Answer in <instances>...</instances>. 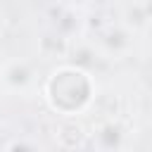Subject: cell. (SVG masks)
<instances>
[{"instance_id": "obj_2", "label": "cell", "mask_w": 152, "mask_h": 152, "mask_svg": "<svg viewBox=\"0 0 152 152\" xmlns=\"http://www.w3.org/2000/svg\"><path fill=\"white\" fill-rule=\"evenodd\" d=\"M36 81V74L26 59H7L0 64V86L7 93H26Z\"/></svg>"}, {"instance_id": "obj_4", "label": "cell", "mask_w": 152, "mask_h": 152, "mask_svg": "<svg viewBox=\"0 0 152 152\" xmlns=\"http://www.w3.org/2000/svg\"><path fill=\"white\" fill-rule=\"evenodd\" d=\"M100 48L107 55H124L131 48V31L124 26H109L100 36Z\"/></svg>"}, {"instance_id": "obj_5", "label": "cell", "mask_w": 152, "mask_h": 152, "mask_svg": "<svg viewBox=\"0 0 152 152\" xmlns=\"http://www.w3.org/2000/svg\"><path fill=\"white\" fill-rule=\"evenodd\" d=\"M5 152H40V150H38V145L31 142L28 138H14V140L7 142Z\"/></svg>"}, {"instance_id": "obj_1", "label": "cell", "mask_w": 152, "mask_h": 152, "mask_svg": "<svg viewBox=\"0 0 152 152\" xmlns=\"http://www.w3.org/2000/svg\"><path fill=\"white\" fill-rule=\"evenodd\" d=\"M43 97L52 112L62 116H76L88 109L95 97V81L93 76L76 64H62L52 69L45 81Z\"/></svg>"}, {"instance_id": "obj_3", "label": "cell", "mask_w": 152, "mask_h": 152, "mask_svg": "<svg viewBox=\"0 0 152 152\" xmlns=\"http://www.w3.org/2000/svg\"><path fill=\"white\" fill-rule=\"evenodd\" d=\"M124 138H126V133H124L121 124L109 119V121H102V124L95 126V131H93V147L97 152H119L121 145H124Z\"/></svg>"}]
</instances>
